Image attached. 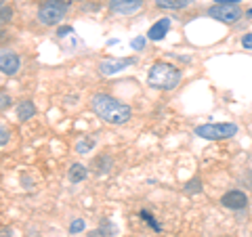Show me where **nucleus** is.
I'll list each match as a JSON object with an SVG mask.
<instances>
[{
	"label": "nucleus",
	"instance_id": "obj_2",
	"mask_svg": "<svg viewBox=\"0 0 252 237\" xmlns=\"http://www.w3.org/2000/svg\"><path fill=\"white\" fill-rule=\"evenodd\" d=\"M179 82H181V69L175 67L172 63H156V65L149 69L147 84L154 86V89L172 90L179 86Z\"/></svg>",
	"mask_w": 252,
	"mask_h": 237
},
{
	"label": "nucleus",
	"instance_id": "obj_20",
	"mask_svg": "<svg viewBox=\"0 0 252 237\" xmlns=\"http://www.w3.org/2000/svg\"><path fill=\"white\" fill-rule=\"evenodd\" d=\"M130 44H132V49H143V46H145V38L139 36V38H135V40H132Z\"/></svg>",
	"mask_w": 252,
	"mask_h": 237
},
{
	"label": "nucleus",
	"instance_id": "obj_24",
	"mask_svg": "<svg viewBox=\"0 0 252 237\" xmlns=\"http://www.w3.org/2000/svg\"><path fill=\"white\" fill-rule=\"evenodd\" d=\"M0 237H11V231L9 229H0Z\"/></svg>",
	"mask_w": 252,
	"mask_h": 237
},
{
	"label": "nucleus",
	"instance_id": "obj_5",
	"mask_svg": "<svg viewBox=\"0 0 252 237\" xmlns=\"http://www.w3.org/2000/svg\"><path fill=\"white\" fill-rule=\"evenodd\" d=\"M210 17H215L217 21H223V23H235L242 17V9L238 4H217L208 11Z\"/></svg>",
	"mask_w": 252,
	"mask_h": 237
},
{
	"label": "nucleus",
	"instance_id": "obj_18",
	"mask_svg": "<svg viewBox=\"0 0 252 237\" xmlns=\"http://www.w3.org/2000/svg\"><path fill=\"white\" fill-rule=\"evenodd\" d=\"M69 231H72V233H80V231H84V220H80V218L74 220V223L69 225Z\"/></svg>",
	"mask_w": 252,
	"mask_h": 237
},
{
	"label": "nucleus",
	"instance_id": "obj_19",
	"mask_svg": "<svg viewBox=\"0 0 252 237\" xmlns=\"http://www.w3.org/2000/svg\"><path fill=\"white\" fill-rule=\"evenodd\" d=\"M6 107H11V97L6 92H0V112Z\"/></svg>",
	"mask_w": 252,
	"mask_h": 237
},
{
	"label": "nucleus",
	"instance_id": "obj_11",
	"mask_svg": "<svg viewBox=\"0 0 252 237\" xmlns=\"http://www.w3.org/2000/svg\"><path fill=\"white\" fill-rule=\"evenodd\" d=\"M34 114H36V107H34V103L32 101H23V103L17 107V118L19 120H30V118H34Z\"/></svg>",
	"mask_w": 252,
	"mask_h": 237
},
{
	"label": "nucleus",
	"instance_id": "obj_10",
	"mask_svg": "<svg viewBox=\"0 0 252 237\" xmlns=\"http://www.w3.org/2000/svg\"><path fill=\"white\" fill-rule=\"evenodd\" d=\"M168 30H170V19H160V21H156L152 28H149V40H162L164 36L168 34Z\"/></svg>",
	"mask_w": 252,
	"mask_h": 237
},
{
	"label": "nucleus",
	"instance_id": "obj_15",
	"mask_svg": "<svg viewBox=\"0 0 252 237\" xmlns=\"http://www.w3.org/2000/svg\"><path fill=\"white\" fill-rule=\"evenodd\" d=\"M93 147H94L93 141H80V143L76 145V151L78 153H89V151H93Z\"/></svg>",
	"mask_w": 252,
	"mask_h": 237
},
{
	"label": "nucleus",
	"instance_id": "obj_1",
	"mask_svg": "<svg viewBox=\"0 0 252 237\" xmlns=\"http://www.w3.org/2000/svg\"><path fill=\"white\" fill-rule=\"evenodd\" d=\"M91 105H93V112L97 114L101 120H105L109 124H126L132 116L128 105L120 103L118 99L109 97V94H103V92L94 94L91 99Z\"/></svg>",
	"mask_w": 252,
	"mask_h": 237
},
{
	"label": "nucleus",
	"instance_id": "obj_25",
	"mask_svg": "<svg viewBox=\"0 0 252 237\" xmlns=\"http://www.w3.org/2000/svg\"><path fill=\"white\" fill-rule=\"evenodd\" d=\"M246 15H248V17H252V9H250V11H248V13H246Z\"/></svg>",
	"mask_w": 252,
	"mask_h": 237
},
{
	"label": "nucleus",
	"instance_id": "obj_23",
	"mask_svg": "<svg viewBox=\"0 0 252 237\" xmlns=\"http://www.w3.org/2000/svg\"><path fill=\"white\" fill-rule=\"evenodd\" d=\"M240 2V0H217V4H235Z\"/></svg>",
	"mask_w": 252,
	"mask_h": 237
},
{
	"label": "nucleus",
	"instance_id": "obj_9",
	"mask_svg": "<svg viewBox=\"0 0 252 237\" xmlns=\"http://www.w3.org/2000/svg\"><path fill=\"white\" fill-rule=\"evenodd\" d=\"M109 9L116 13H122V15H130L141 9V0H112Z\"/></svg>",
	"mask_w": 252,
	"mask_h": 237
},
{
	"label": "nucleus",
	"instance_id": "obj_21",
	"mask_svg": "<svg viewBox=\"0 0 252 237\" xmlns=\"http://www.w3.org/2000/svg\"><path fill=\"white\" fill-rule=\"evenodd\" d=\"M242 44H244V49H252V34H246V36H244Z\"/></svg>",
	"mask_w": 252,
	"mask_h": 237
},
{
	"label": "nucleus",
	"instance_id": "obj_22",
	"mask_svg": "<svg viewBox=\"0 0 252 237\" xmlns=\"http://www.w3.org/2000/svg\"><path fill=\"white\" fill-rule=\"evenodd\" d=\"M57 34H59L61 38H63V36H69V34H72V28H69V26H63V28H59Z\"/></svg>",
	"mask_w": 252,
	"mask_h": 237
},
{
	"label": "nucleus",
	"instance_id": "obj_17",
	"mask_svg": "<svg viewBox=\"0 0 252 237\" xmlns=\"http://www.w3.org/2000/svg\"><path fill=\"white\" fill-rule=\"evenodd\" d=\"M200 189H202V187H200V180H198V178H193V180H189V183H187L185 191H187V193H191V191H193V193H198Z\"/></svg>",
	"mask_w": 252,
	"mask_h": 237
},
{
	"label": "nucleus",
	"instance_id": "obj_7",
	"mask_svg": "<svg viewBox=\"0 0 252 237\" xmlns=\"http://www.w3.org/2000/svg\"><path fill=\"white\" fill-rule=\"evenodd\" d=\"M220 204H223L225 208H231V210H242V208H246L248 197L244 191H227L223 197H220Z\"/></svg>",
	"mask_w": 252,
	"mask_h": 237
},
{
	"label": "nucleus",
	"instance_id": "obj_6",
	"mask_svg": "<svg viewBox=\"0 0 252 237\" xmlns=\"http://www.w3.org/2000/svg\"><path fill=\"white\" fill-rule=\"evenodd\" d=\"M21 67V59L11 51H2L0 53V72L6 76H15Z\"/></svg>",
	"mask_w": 252,
	"mask_h": 237
},
{
	"label": "nucleus",
	"instance_id": "obj_8",
	"mask_svg": "<svg viewBox=\"0 0 252 237\" xmlns=\"http://www.w3.org/2000/svg\"><path fill=\"white\" fill-rule=\"evenodd\" d=\"M135 63V59H107V61H101V74H105V76H112V74H118V72H122L124 67H128Z\"/></svg>",
	"mask_w": 252,
	"mask_h": 237
},
{
	"label": "nucleus",
	"instance_id": "obj_13",
	"mask_svg": "<svg viewBox=\"0 0 252 237\" xmlns=\"http://www.w3.org/2000/svg\"><path fill=\"white\" fill-rule=\"evenodd\" d=\"M191 0H156V4L160 9H183Z\"/></svg>",
	"mask_w": 252,
	"mask_h": 237
},
{
	"label": "nucleus",
	"instance_id": "obj_4",
	"mask_svg": "<svg viewBox=\"0 0 252 237\" xmlns=\"http://www.w3.org/2000/svg\"><path fill=\"white\" fill-rule=\"evenodd\" d=\"M238 132V126L231 122H223V124H204L195 128V134L202 139H210V141H219V139H229Z\"/></svg>",
	"mask_w": 252,
	"mask_h": 237
},
{
	"label": "nucleus",
	"instance_id": "obj_26",
	"mask_svg": "<svg viewBox=\"0 0 252 237\" xmlns=\"http://www.w3.org/2000/svg\"><path fill=\"white\" fill-rule=\"evenodd\" d=\"M0 4H2V0H0Z\"/></svg>",
	"mask_w": 252,
	"mask_h": 237
},
{
	"label": "nucleus",
	"instance_id": "obj_3",
	"mask_svg": "<svg viewBox=\"0 0 252 237\" xmlns=\"http://www.w3.org/2000/svg\"><path fill=\"white\" fill-rule=\"evenodd\" d=\"M65 13H67L65 0H46L40 9H38V21L42 26H57L65 17Z\"/></svg>",
	"mask_w": 252,
	"mask_h": 237
},
{
	"label": "nucleus",
	"instance_id": "obj_16",
	"mask_svg": "<svg viewBox=\"0 0 252 237\" xmlns=\"http://www.w3.org/2000/svg\"><path fill=\"white\" fill-rule=\"evenodd\" d=\"M9 139H11V130L6 128V126H2V124H0V147L9 143Z\"/></svg>",
	"mask_w": 252,
	"mask_h": 237
},
{
	"label": "nucleus",
	"instance_id": "obj_14",
	"mask_svg": "<svg viewBox=\"0 0 252 237\" xmlns=\"http://www.w3.org/2000/svg\"><path fill=\"white\" fill-rule=\"evenodd\" d=\"M11 17H13V11L9 6H0V28L6 26V23L11 21Z\"/></svg>",
	"mask_w": 252,
	"mask_h": 237
},
{
	"label": "nucleus",
	"instance_id": "obj_12",
	"mask_svg": "<svg viewBox=\"0 0 252 237\" xmlns=\"http://www.w3.org/2000/svg\"><path fill=\"white\" fill-rule=\"evenodd\" d=\"M86 175H89V172H86V168L82 164H72L69 166V180H72V183H80V180H84L86 178Z\"/></svg>",
	"mask_w": 252,
	"mask_h": 237
}]
</instances>
